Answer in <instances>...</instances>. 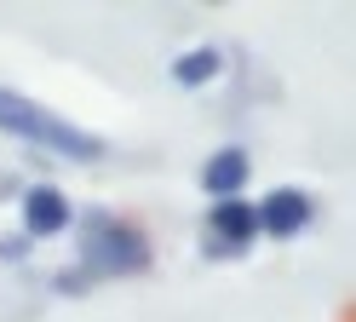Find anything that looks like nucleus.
<instances>
[{
	"mask_svg": "<svg viewBox=\"0 0 356 322\" xmlns=\"http://www.w3.org/2000/svg\"><path fill=\"white\" fill-rule=\"evenodd\" d=\"M75 265H86L92 276H144L149 270V236L132 219L109 213V207H86L75 219Z\"/></svg>",
	"mask_w": 356,
	"mask_h": 322,
	"instance_id": "f257e3e1",
	"label": "nucleus"
},
{
	"mask_svg": "<svg viewBox=\"0 0 356 322\" xmlns=\"http://www.w3.org/2000/svg\"><path fill=\"white\" fill-rule=\"evenodd\" d=\"M0 132H12V138H29V144L40 150H52L63 161H104V138L98 132H86L75 121H58L52 109H40L35 98H24L17 86H0Z\"/></svg>",
	"mask_w": 356,
	"mask_h": 322,
	"instance_id": "f03ea898",
	"label": "nucleus"
},
{
	"mask_svg": "<svg viewBox=\"0 0 356 322\" xmlns=\"http://www.w3.org/2000/svg\"><path fill=\"white\" fill-rule=\"evenodd\" d=\"M253 242H259V219H253V201L248 196L207 201V242H202L207 259H241Z\"/></svg>",
	"mask_w": 356,
	"mask_h": 322,
	"instance_id": "7ed1b4c3",
	"label": "nucleus"
},
{
	"mask_svg": "<svg viewBox=\"0 0 356 322\" xmlns=\"http://www.w3.org/2000/svg\"><path fill=\"white\" fill-rule=\"evenodd\" d=\"M253 219H259V236L293 242V236H305V230L316 224V201H310V190H299V184H276L264 201H253Z\"/></svg>",
	"mask_w": 356,
	"mask_h": 322,
	"instance_id": "20e7f679",
	"label": "nucleus"
},
{
	"mask_svg": "<svg viewBox=\"0 0 356 322\" xmlns=\"http://www.w3.org/2000/svg\"><path fill=\"white\" fill-rule=\"evenodd\" d=\"M17 219H24V236L29 242H52V236H63V230L75 224V207H70V196L58 190V184H24L17 190Z\"/></svg>",
	"mask_w": 356,
	"mask_h": 322,
	"instance_id": "39448f33",
	"label": "nucleus"
},
{
	"mask_svg": "<svg viewBox=\"0 0 356 322\" xmlns=\"http://www.w3.org/2000/svg\"><path fill=\"white\" fill-rule=\"evenodd\" d=\"M248 178H253V155L241 150V144H218V150L202 161V190H207V201H236L241 190H248Z\"/></svg>",
	"mask_w": 356,
	"mask_h": 322,
	"instance_id": "423d86ee",
	"label": "nucleus"
},
{
	"mask_svg": "<svg viewBox=\"0 0 356 322\" xmlns=\"http://www.w3.org/2000/svg\"><path fill=\"white\" fill-rule=\"evenodd\" d=\"M218 75H225V52H218V46H195V52L172 58V81L178 86H213Z\"/></svg>",
	"mask_w": 356,
	"mask_h": 322,
	"instance_id": "0eeeda50",
	"label": "nucleus"
},
{
	"mask_svg": "<svg viewBox=\"0 0 356 322\" xmlns=\"http://www.w3.org/2000/svg\"><path fill=\"white\" fill-rule=\"evenodd\" d=\"M98 288V276L86 270V265H63V270H52V293H63V299H81V293H92Z\"/></svg>",
	"mask_w": 356,
	"mask_h": 322,
	"instance_id": "6e6552de",
	"label": "nucleus"
},
{
	"mask_svg": "<svg viewBox=\"0 0 356 322\" xmlns=\"http://www.w3.org/2000/svg\"><path fill=\"white\" fill-rule=\"evenodd\" d=\"M29 247H35V242L24 236V230H12V236L0 242V259H6V265H17V259H29Z\"/></svg>",
	"mask_w": 356,
	"mask_h": 322,
	"instance_id": "1a4fd4ad",
	"label": "nucleus"
}]
</instances>
